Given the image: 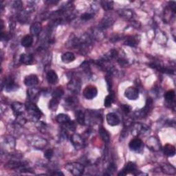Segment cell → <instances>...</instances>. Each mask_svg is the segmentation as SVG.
Instances as JSON below:
<instances>
[{
  "label": "cell",
  "instance_id": "obj_25",
  "mask_svg": "<svg viewBox=\"0 0 176 176\" xmlns=\"http://www.w3.org/2000/svg\"><path fill=\"white\" fill-rule=\"evenodd\" d=\"M152 105H153V100L151 98L147 99V102H146V105L144 108V109H143V112L144 113V114H147V113L149 112V110L152 109Z\"/></svg>",
  "mask_w": 176,
  "mask_h": 176
},
{
  "label": "cell",
  "instance_id": "obj_23",
  "mask_svg": "<svg viewBox=\"0 0 176 176\" xmlns=\"http://www.w3.org/2000/svg\"><path fill=\"white\" fill-rule=\"evenodd\" d=\"M114 96L113 94H109V95L107 96L104 100V105L106 108H109L111 107L112 104L114 102Z\"/></svg>",
  "mask_w": 176,
  "mask_h": 176
},
{
  "label": "cell",
  "instance_id": "obj_32",
  "mask_svg": "<svg viewBox=\"0 0 176 176\" xmlns=\"http://www.w3.org/2000/svg\"><path fill=\"white\" fill-rule=\"evenodd\" d=\"M92 17H93L92 15H91L90 13H87V12H86V13H84L83 15H81V19H82L83 20H85V21L90 20Z\"/></svg>",
  "mask_w": 176,
  "mask_h": 176
},
{
  "label": "cell",
  "instance_id": "obj_14",
  "mask_svg": "<svg viewBox=\"0 0 176 176\" xmlns=\"http://www.w3.org/2000/svg\"><path fill=\"white\" fill-rule=\"evenodd\" d=\"M75 59V56L72 52H68L64 53L61 56V61L64 64H70L71 62H73Z\"/></svg>",
  "mask_w": 176,
  "mask_h": 176
},
{
  "label": "cell",
  "instance_id": "obj_9",
  "mask_svg": "<svg viewBox=\"0 0 176 176\" xmlns=\"http://www.w3.org/2000/svg\"><path fill=\"white\" fill-rule=\"evenodd\" d=\"M12 108L13 110L14 114L17 117H20L22 115L24 112V110L26 108V107H24L23 104H21L20 103H14L12 105Z\"/></svg>",
  "mask_w": 176,
  "mask_h": 176
},
{
  "label": "cell",
  "instance_id": "obj_28",
  "mask_svg": "<svg viewBox=\"0 0 176 176\" xmlns=\"http://www.w3.org/2000/svg\"><path fill=\"white\" fill-rule=\"evenodd\" d=\"M162 170L165 173L167 174H171V175H174L175 174V169L174 167V166H172L171 165H165V167L162 168Z\"/></svg>",
  "mask_w": 176,
  "mask_h": 176
},
{
  "label": "cell",
  "instance_id": "obj_1",
  "mask_svg": "<svg viewBox=\"0 0 176 176\" xmlns=\"http://www.w3.org/2000/svg\"><path fill=\"white\" fill-rule=\"evenodd\" d=\"M65 168L66 170H68L70 174L76 176L82 175L85 169L83 165L77 162L68 163V164L65 165Z\"/></svg>",
  "mask_w": 176,
  "mask_h": 176
},
{
  "label": "cell",
  "instance_id": "obj_33",
  "mask_svg": "<svg viewBox=\"0 0 176 176\" xmlns=\"http://www.w3.org/2000/svg\"><path fill=\"white\" fill-rule=\"evenodd\" d=\"M122 110H123V112H125V114H129V113H130L131 111V108L127 105H122Z\"/></svg>",
  "mask_w": 176,
  "mask_h": 176
},
{
  "label": "cell",
  "instance_id": "obj_22",
  "mask_svg": "<svg viewBox=\"0 0 176 176\" xmlns=\"http://www.w3.org/2000/svg\"><path fill=\"white\" fill-rule=\"evenodd\" d=\"M76 118L77 122L80 125H84L85 124V114L83 111L81 110H78L76 112Z\"/></svg>",
  "mask_w": 176,
  "mask_h": 176
},
{
  "label": "cell",
  "instance_id": "obj_8",
  "mask_svg": "<svg viewBox=\"0 0 176 176\" xmlns=\"http://www.w3.org/2000/svg\"><path fill=\"white\" fill-rule=\"evenodd\" d=\"M136 170V166L134 164V162H130L125 165L123 169L119 173L118 175H125L130 174V173H133Z\"/></svg>",
  "mask_w": 176,
  "mask_h": 176
},
{
  "label": "cell",
  "instance_id": "obj_17",
  "mask_svg": "<svg viewBox=\"0 0 176 176\" xmlns=\"http://www.w3.org/2000/svg\"><path fill=\"white\" fill-rule=\"evenodd\" d=\"M99 133L100 134V138H102L103 140L105 143H109L110 140V135L108 133V131H107L103 127H100L99 130Z\"/></svg>",
  "mask_w": 176,
  "mask_h": 176
},
{
  "label": "cell",
  "instance_id": "obj_27",
  "mask_svg": "<svg viewBox=\"0 0 176 176\" xmlns=\"http://www.w3.org/2000/svg\"><path fill=\"white\" fill-rule=\"evenodd\" d=\"M38 91L36 89H29L27 91V94L31 100H34L38 96Z\"/></svg>",
  "mask_w": 176,
  "mask_h": 176
},
{
  "label": "cell",
  "instance_id": "obj_21",
  "mask_svg": "<svg viewBox=\"0 0 176 176\" xmlns=\"http://www.w3.org/2000/svg\"><path fill=\"white\" fill-rule=\"evenodd\" d=\"M59 103V99L53 97V98L51 99V100L49 102L48 108L50 110H52V111H56V110L58 108Z\"/></svg>",
  "mask_w": 176,
  "mask_h": 176
},
{
  "label": "cell",
  "instance_id": "obj_30",
  "mask_svg": "<svg viewBox=\"0 0 176 176\" xmlns=\"http://www.w3.org/2000/svg\"><path fill=\"white\" fill-rule=\"evenodd\" d=\"M137 44V42L136 40L133 37H131V38H129L127 39L126 42H125V45L130 46H132L134 47Z\"/></svg>",
  "mask_w": 176,
  "mask_h": 176
},
{
  "label": "cell",
  "instance_id": "obj_31",
  "mask_svg": "<svg viewBox=\"0 0 176 176\" xmlns=\"http://www.w3.org/2000/svg\"><path fill=\"white\" fill-rule=\"evenodd\" d=\"M53 154H54V152H53V150L50 149H48L47 151H46L45 153H44V156H45L46 158H47L48 160H50L52 158V157L53 156Z\"/></svg>",
  "mask_w": 176,
  "mask_h": 176
},
{
  "label": "cell",
  "instance_id": "obj_7",
  "mask_svg": "<svg viewBox=\"0 0 176 176\" xmlns=\"http://www.w3.org/2000/svg\"><path fill=\"white\" fill-rule=\"evenodd\" d=\"M39 83V79L37 75L30 74L28 75L24 79V84L28 87H33Z\"/></svg>",
  "mask_w": 176,
  "mask_h": 176
},
{
  "label": "cell",
  "instance_id": "obj_16",
  "mask_svg": "<svg viewBox=\"0 0 176 176\" xmlns=\"http://www.w3.org/2000/svg\"><path fill=\"white\" fill-rule=\"evenodd\" d=\"M20 61L25 65H30L33 62V57L32 55L28 54H22L20 58Z\"/></svg>",
  "mask_w": 176,
  "mask_h": 176
},
{
  "label": "cell",
  "instance_id": "obj_19",
  "mask_svg": "<svg viewBox=\"0 0 176 176\" xmlns=\"http://www.w3.org/2000/svg\"><path fill=\"white\" fill-rule=\"evenodd\" d=\"M56 121L59 122V123L62 124V125H67L68 122H70V118L69 117L68 115L65 114H60L57 116L56 117Z\"/></svg>",
  "mask_w": 176,
  "mask_h": 176
},
{
  "label": "cell",
  "instance_id": "obj_6",
  "mask_svg": "<svg viewBox=\"0 0 176 176\" xmlns=\"http://www.w3.org/2000/svg\"><path fill=\"white\" fill-rule=\"evenodd\" d=\"M71 142L76 149H81L83 147V140L78 134L72 135Z\"/></svg>",
  "mask_w": 176,
  "mask_h": 176
},
{
  "label": "cell",
  "instance_id": "obj_12",
  "mask_svg": "<svg viewBox=\"0 0 176 176\" xmlns=\"http://www.w3.org/2000/svg\"><path fill=\"white\" fill-rule=\"evenodd\" d=\"M47 81L50 84H56L58 82L59 78L57 74L54 70H50L48 73H47Z\"/></svg>",
  "mask_w": 176,
  "mask_h": 176
},
{
  "label": "cell",
  "instance_id": "obj_2",
  "mask_svg": "<svg viewBox=\"0 0 176 176\" xmlns=\"http://www.w3.org/2000/svg\"><path fill=\"white\" fill-rule=\"evenodd\" d=\"M26 108L30 115L36 118L37 119H39L41 117V116L42 115V113L41 112L40 109L33 103H27Z\"/></svg>",
  "mask_w": 176,
  "mask_h": 176
},
{
  "label": "cell",
  "instance_id": "obj_13",
  "mask_svg": "<svg viewBox=\"0 0 176 176\" xmlns=\"http://www.w3.org/2000/svg\"><path fill=\"white\" fill-rule=\"evenodd\" d=\"M33 43V38L30 34L24 36L21 41V44L24 48H30Z\"/></svg>",
  "mask_w": 176,
  "mask_h": 176
},
{
  "label": "cell",
  "instance_id": "obj_20",
  "mask_svg": "<svg viewBox=\"0 0 176 176\" xmlns=\"http://www.w3.org/2000/svg\"><path fill=\"white\" fill-rule=\"evenodd\" d=\"M42 29V25L37 22V23H34V24L32 25V26L30 28V33H32L33 35L37 36L41 33Z\"/></svg>",
  "mask_w": 176,
  "mask_h": 176
},
{
  "label": "cell",
  "instance_id": "obj_5",
  "mask_svg": "<svg viewBox=\"0 0 176 176\" xmlns=\"http://www.w3.org/2000/svg\"><path fill=\"white\" fill-rule=\"evenodd\" d=\"M106 121L110 126H116L120 123V119L114 113H109L107 114Z\"/></svg>",
  "mask_w": 176,
  "mask_h": 176
},
{
  "label": "cell",
  "instance_id": "obj_3",
  "mask_svg": "<svg viewBox=\"0 0 176 176\" xmlns=\"http://www.w3.org/2000/svg\"><path fill=\"white\" fill-rule=\"evenodd\" d=\"M98 90L94 86H87L83 91V95L88 100H92L97 96Z\"/></svg>",
  "mask_w": 176,
  "mask_h": 176
},
{
  "label": "cell",
  "instance_id": "obj_24",
  "mask_svg": "<svg viewBox=\"0 0 176 176\" xmlns=\"http://www.w3.org/2000/svg\"><path fill=\"white\" fill-rule=\"evenodd\" d=\"M175 91L173 90L168 91V92L165 94V98L166 101L168 102L173 101V100L175 99Z\"/></svg>",
  "mask_w": 176,
  "mask_h": 176
},
{
  "label": "cell",
  "instance_id": "obj_11",
  "mask_svg": "<svg viewBox=\"0 0 176 176\" xmlns=\"http://www.w3.org/2000/svg\"><path fill=\"white\" fill-rule=\"evenodd\" d=\"M17 85L15 84L14 80L11 78H6L5 83V89L7 92H12L17 90Z\"/></svg>",
  "mask_w": 176,
  "mask_h": 176
},
{
  "label": "cell",
  "instance_id": "obj_26",
  "mask_svg": "<svg viewBox=\"0 0 176 176\" xmlns=\"http://www.w3.org/2000/svg\"><path fill=\"white\" fill-rule=\"evenodd\" d=\"M64 90L62 89V87H59L54 91V92H53L52 95H53V97H54V98L59 99L60 98H61L62 96L64 95Z\"/></svg>",
  "mask_w": 176,
  "mask_h": 176
},
{
  "label": "cell",
  "instance_id": "obj_18",
  "mask_svg": "<svg viewBox=\"0 0 176 176\" xmlns=\"http://www.w3.org/2000/svg\"><path fill=\"white\" fill-rule=\"evenodd\" d=\"M68 88L74 92H78L81 90V84L77 80H73L68 84Z\"/></svg>",
  "mask_w": 176,
  "mask_h": 176
},
{
  "label": "cell",
  "instance_id": "obj_29",
  "mask_svg": "<svg viewBox=\"0 0 176 176\" xmlns=\"http://www.w3.org/2000/svg\"><path fill=\"white\" fill-rule=\"evenodd\" d=\"M111 4H113L112 2H103L102 6L103 7V8H104L106 11L112 10V9L113 8V6L111 5Z\"/></svg>",
  "mask_w": 176,
  "mask_h": 176
},
{
  "label": "cell",
  "instance_id": "obj_4",
  "mask_svg": "<svg viewBox=\"0 0 176 176\" xmlns=\"http://www.w3.org/2000/svg\"><path fill=\"white\" fill-rule=\"evenodd\" d=\"M125 96L129 100H135L138 99V96H139V91L136 87H130L125 90Z\"/></svg>",
  "mask_w": 176,
  "mask_h": 176
},
{
  "label": "cell",
  "instance_id": "obj_10",
  "mask_svg": "<svg viewBox=\"0 0 176 176\" xmlns=\"http://www.w3.org/2000/svg\"><path fill=\"white\" fill-rule=\"evenodd\" d=\"M129 147L131 150L137 152L138 150H139L143 147V141L138 138H134L133 140L130 141V144H129Z\"/></svg>",
  "mask_w": 176,
  "mask_h": 176
},
{
  "label": "cell",
  "instance_id": "obj_15",
  "mask_svg": "<svg viewBox=\"0 0 176 176\" xmlns=\"http://www.w3.org/2000/svg\"><path fill=\"white\" fill-rule=\"evenodd\" d=\"M164 153L168 157H174L175 154V148L171 144H166L164 147Z\"/></svg>",
  "mask_w": 176,
  "mask_h": 176
},
{
  "label": "cell",
  "instance_id": "obj_34",
  "mask_svg": "<svg viewBox=\"0 0 176 176\" xmlns=\"http://www.w3.org/2000/svg\"><path fill=\"white\" fill-rule=\"evenodd\" d=\"M52 174L54 175H64V174H63L62 172H58V171H55V172H54V173H52Z\"/></svg>",
  "mask_w": 176,
  "mask_h": 176
}]
</instances>
